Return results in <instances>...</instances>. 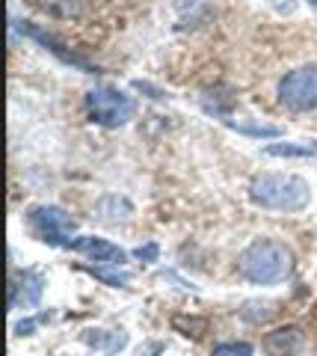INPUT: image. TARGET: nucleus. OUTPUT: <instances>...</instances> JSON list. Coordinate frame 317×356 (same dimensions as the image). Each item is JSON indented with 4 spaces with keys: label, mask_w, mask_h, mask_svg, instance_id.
Instances as JSON below:
<instances>
[{
    "label": "nucleus",
    "mask_w": 317,
    "mask_h": 356,
    "mask_svg": "<svg viewBox=\"0 0 317 356\" xmlns=\"http://www.w3.org/2000/svg\"><path fill=\"white\" fill-rule=\"evenodd\" d=\"M237 270L243 280L255 282V285H276V282L291 276L293 255L285 243L270 241V238H258L240 252Z\"/></svg>",
    "instance_id": "nucleus-1"
},
{
    "label": "nucleus",
    "mask_w": 317,
    "mask_h": 356,
    "mask_svg": "<svg viewBox=\"0 0 317 356\" xmlns=\"http://www.w3.org/2000/svg\"><path fill=\"white\" fill-rule=\"evenodd\" d=\"M249 199L255 205L267 208V211H285V214H297L309 205L311 191L309 181L300 175H288V172H264L255 175L249 184Z\"/></svg>",
    "instance_id": "nucleus-2"
},
{
    "label": "nucleus",
    "mask_w": 317,
    "mask_h": 356,
    "mask_svg": "<svg viewBox=\"0 0 317 356\" xmlns=\"http://www.w3.org/2000/svg\"><path fill=\"white\" fill-rule=\"evenodd\" d=\"M86 113H89L95 125L122 128L134 119L137 102L116 86H95L92 92H86Z\"/></svg>",
    "instance_id": "nucleus-3"
},
{
    "label": "nucleus",
    "mask_w": 317,
    "mask_h": 356,
    "mask_svg": "<svg viewBox=\"0 0 317 356\" xmlns=\"http://www.w3.org/2000/svg\"><path fill=\"white\" fill-rule=\"evenodd\" d=\"M27 222L33 229V235L39 241L51 243V247H62L69 250L71 247V229H74V220L65 214L62 208H53V205H36L27 211Z\"/></svg>",
    "instance_id": "nucleus-4"
},
{
    "label": "nucleus",
    "mask_w": 317,
    "mask_h": 356,
    "mask_svg": "<svg viewBox=\"0 0 317 356\" xmlns=\"http://www.w3.org/2000/svg\"><path fill=\"white\" fill-rule=\"evenodd\" d=\"M279 98L291 110H317V65H300L279 81Z\"/></svg>",
    "instance_id": "nucleus-5"
},
{
    "label": "nucleus",
    "mask_w": 317,
    "mask_h": 356,
    "mask_svg": "<svg viewBox=\"0 0 317 356\" xmlns=\"http://www.w3.org/2000/svg\"><path fill=\"white\" fill-rule=\"evenodd\" d=\"M15 30L21 33V36H27V39H33V42H39L45 51H51L53 57H57L60 63H65V65H74V69H80V72H86V74H98V69L92 63H86L83 57H78L74 51H69L65 44H60L57 39L51 36L48 30H42L39 24H33V21H15Z\"/></svg>",
    "instance_id": "nucleus-6"
},
{
    "label": "nucleus",
    "mask_w": 317,
    "mask_h": 356,
    "mask_svg": "<svg viewBox=\"0 0 317 356\" xmlns=\"http://www.w3.org/2000/svg\"><path fill=\"white\" fill-rule=\"evenodd\" d=\"M42 291H45V276L39 270H21V273H12L9 280V306L12 309H33L39 306L42 300Z\"/></svg>",
    "instance_id": "nucleus-7"
},
{
    "label": "nucleus",
    "mask_w": 317,
    "mask_h": 356,
    "mask_svg": "<svg viewBox=\"0 0 317 356\" xmlns=\"http://www.w3.org/2000/svg\"><path fill=\"white\" fill-rule=\"evenodd\" d=\"M74 252H83L89 261L95 264H107V267H122L128 261V252L122 247H116V243L110 241H104V238H89V235H80V238H74L71 241V247Z\"/></svg>",
    "instance_id": "nucleus-8"
},
{
    "label": "nucleus",
    "mask_w": 317,
    "mask_h": 356,
    "mask_svg": "<svg viewBox=\"0 0 317 356\" xmlns=\"http://www.w3.org/2000/svg\"><path fill=\"white\" fill-rule=\"evenodd\" d=\"M261 348H264L267 356H300L305 350V332L293 324L279 327V330L267 332Z\"/></svg>",
    "instance_id": "nucleus-9"
},
{
    "label": "nucleus",
    "mask_w": 317,
    "mask_h": 356,
    "mask_svg": "<svg viewBox=\"0 0 317 356\" xmlns=\"http://www.w3.org/2000/svg\"><path fill=\"white\" fill-rule=\"evenodd\" d=\"M80 339L95 350L119 353L128 344V332H122V330H86Z\"/></svg>",
    "instance_id": "nucleus-10"
},
{
    "label": "nucleus",
    "mask_w": 317,
    "mask_h": 356,
    "mask_svg": "<svg viewBox=\"0 0 317 356\" xmlns=\"http://www.w3.org/2000/svg\"><path fill=\"white\" fill-rule=\"evenodd\" d=\"M36 3L53 18H80L86 0H36Z\"/></svg>",
    "instance_id": "nucleus-11"
},
{
    "label": "nucleus",
    "mask_w": 317,
    "mask_h": 356,
    "mask_svg": "<svg viewBox=\"0 0 317 356\" xmlns=\"http://www.w3.org/2000/svg\"><path fill=\"white\" fill-rule=\"evenodd\" d=\"M172 327L181 332V336H187V339H202L205 332H207V318H187V315H175L172 318Z\"/></svg>",
    "instance_id": "nucleus-12"
},
{
    "label": "nucleus",
    "mask_w": 317,
    "mask_h": 356,
    "mask_svg": "<svg viewBox=\"0 0 317 356\" xmlns=\"http://www.w3.org/2000/svg\"><path fill=\"white\" fill-rule=\"evenodd\" d=\"M264 152L270 158H311V154H317L314 146H293V143H276V146H267Z\"/></svg>",
    "instance_id": "nucleus-13"
},
{
    "label": "nucleus",
    "mask_w": 317,
    "mask_h": 356,
    "mask_svg": "<svg viewBox=\"0 0 317 356\" xmlns=\"http://www.w3.org/2000/svg\"><path fill=\"white\" fill-rule=\"evenodd\" d=\"M240 315H243L246 321H252V324H261V321H267L270 315H276V309H273V303H258V300H249V303L240 309Z\"/></svg>",
    "instance_id": "nucleus-14"
},
{
    "label": "nucleus",
    "mask_w": 317,
    "mask_h": 356,
    "mask_svg": "<svg viewBox=\"0 0 317 356\" xmlns=\"http://www.w3.org/2000/svg\"><path fill=\"white\" fill-rule=\"evenodd\" d=\"M252 353L255 348L249 341H223V344H216L211 356H252Z\"/></svg>",
    "instance_id": "nucleus-15"
},
{
    "label": "nucleus",
    "mask_w": 317,
    "mask_h": 356,
    "mask_svg": "<svg viewBox=\"0 0 317 356\" xmlns=\"http://www.w3.org/2000/svg\"><path fill=\"white\" fill-rule=\"evenodd\" d=\"M225 125L240 131V134H249V137H279L282 134L279 128H273V125H240V122H232V119H228Z\"/></svg>",
    "instance_id": "nucleus-16"
},
{
    "label": "nucleus",
    "mask_w": 317,
    "mask_h": 356,
    "mask_svg": "<svg viewBox=\"0 0 317 356\" xmlns=\"http://www.w3.org/2000/svg\"><path fill=\"white\" fill-rule=\"evenodd\" d=\"M134 255H137V259H146V261H155V259H157V243H148V247H139Z\"/></svg>",
    "instance_id": "nucleus-17"
},
{
    "label": "nucleus",
    "mask_w": 317,
    "mask_h": 356,
    "mask_svg": "<svg viewBox=\"0 0 317 356\" xmlns=\"http://www.w3.org/2000/svg\"><path fill=\"white\" fill-rule=\"evenodd\" d=\"M36 324H39V321H36V318L18 321V324H15V332H18V336H30V332H33V330H36Z\"/></svg>",
    "instance_id": "nucleus-18"
},
{
    "label": "nucleus",
    "mask_w": 317,
    "mask_h": 356,
    "mask_svg": "<svg viewBox=\"0 0 317 356\" xmlns=\"http://www.w3.org/2000/svg\"><path fill=\"white\" fill-rule=\"evenodd\" d=\"M309 3H311V6H317V0H309Z\"/></svg>",
    "instance_id": "nucleus-19"
}]
</instances>
